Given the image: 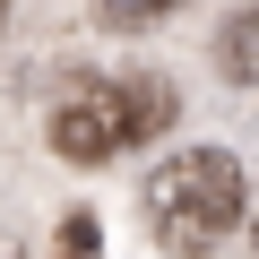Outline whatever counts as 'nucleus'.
I'll return each instance as SVG.
<instances>
[{"label": "nucleus", "mask_w": 259, "mask_h": 259, "mask_svg": "<svg viewBox=\"0 0 259 259\" xmlns=\"http://www.w3.org/2000/svg\"><path fill=\"white\" fill-rule=\"evenodd\" d=\"M250 207V173L233 147H182L147 173V225L173 259H207Z\"/></svg>", "instance_id": "f257e3e1"}, {"label": "nucleus", "mask_w": 259, "mask_h": 259, "mask_svg": "<svg viewBox=\"0 0 259 259\" xmlns=\"http://www.w3.org/2000/svg\"><path fill=\"white\" fill-rule=\"evenodd\" d=\"M173 112H182V104H173L164 78H87V87H69L61 112H52V147H61L69 164H104V156H121V147L156 139Z\"/></svg>", "instance_id": "f03ea898"}, {"label": "nucleus", "mask_w": 259, "mask_h": 259, "mask_svg": "<svg viewBox=\"0 0 259 259\" xmlns=\"http://www.w3.org/2000/svg\"><path fill=\"white\" fill-rule=\"evenodd\" d=\"M216 69H225L233 87H259V0L216 26Z\"/></svg>", "instance_id": "7ed1b4c3"}, {"label": "nucleus", "mask_w": 259, "mask_h": 259, "mask_svg": "<svg viewBox=\"0 0 259 259\" xmlns=\"http://www.w3.org/2000/svg\"><path fill=\"white\" fill-rule=\"evenodd\" d=\"M182 9V0H95V18L104 26H121V35H139V26H164Z\"/></svg>", "instance_id": "20e7f679"}, {"label": "nucleus", "mask_w": 259, "mask_h": 259, "mask_svg": "<svg viewBox=\"0 0 259 259\" xmlns=\"http://www.w3.org/2000/svg\"><path fill=\"white\" fill-rule=\"evenodd\" d=\"M61 259H95V216H61Z\"/></svg>", "instance_id": "39448f33"}, {"label": "nucleus", "mask_w": 259, "mask_h": 259, "mask_svg": "<svg viewBox=\"0 0 259 259\" xmlns=\"http://www.w3.org/2000/svg\"><path fill=\"white\" fill-rule=\"evenodd\" d=\"M0 259H26V242H18V233H0Z\"/></svg>", "instance_id": "423d86ee"}, {"label": "nucleus", "mask_w": 259, "mask_h": 259, "mask_svg": "<svg viewBox=\"0 0 259 259\" xmlns=\"http://www.w3.org/2000/svg\"><path fill=\"white\" fill-rule=\"evenodd\" d=\"M0 18H9V0H0Z\"/></svg>", "instance_id": "0eeeda50"}]
</instances>
